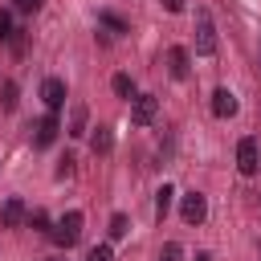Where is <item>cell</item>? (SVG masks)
<instances>
[{"label": "cell", "mask_w": 261, "mask_h": 261, "mask_svg": "<svg viewBox=\"0 0 261 261\" xmlns=\"http://www.w3.org/2000/svg\"><path fill=\"white\" fill-rule=\"evenodd\" d=\"M110 147H114V130L110 126H94L90 130V151L94 155H110Z\"/></svg>", "instance_id": "obj_10"}, {"label": "cell", "mask_w": 261, "mask_h": 261, "mask_svg": "<svg viewBox=\"0 0 261 261\" xmlns=\"http://www.w3.org/2000/svg\"><path fill=\"white\" fill-rule=\"evenodd\" d=\"M45 261H61V257H45Z\"/></svg>", "instance_id": "obj_26"}, {"label": "cell", "mask_w": 261, "mask_h": 261, "mask_svg": "<svg viewBox=\"0 0 261 261\" xmlns=\"http://www.w3.org/2000/svg\"><path fill=\"white\" fill-rule=\"evenodd\" d=\"M163 8L167 12H184V0H163Z\"/></svg>", "instance_id": "obj_24"}, {"label": "cell", "mask_w": 261, "mask_h": 261, "mask_svg": "<svg viewBox=\"0 0 261 261\" xmlns=\"http://www.w3.org/2000/svg\"><path fill=\"white\" fill-rule=\"evenodd\" d=\"M82 224H86V220H82V212H65V216L49 228V237H53L61 249H73V245L82 241Z\"/></svg>", "instance_id": "obj_1"}, {"label": "cell", "mask_w": 261, "mask_h": 261, "mask_svg": "<svg viewBox=\"0 0 261 261\" xmlns=\"http://www.w3.org/2000/svg\"><path fill=\"white\" fill-rule=\"evenodd\" d=\"M257 167H261L257 139H241V143H237V171H241V175H253Z\"/></svg>", "instance_id": "obj_5"}, {"label": "cell", "mask_w": 261, "mask_h": 261, "mask_svg": "<svg viewBox=\"0 0 261 261\" xmlns=\"http://www.w3.org/2000/svg\"><path fill=\"white\" fill-rule=\"evenodd\" d=\"M188 61H192V53H188L184 45L167 49V69H171V77H179V82H184V77L192 73V65H188Z\"/></svg>", "instance_id": "obj_8"}, {"label": "cell", "mask_w": 261, "mask_h": 261, "mask_svg": "<svg viewBox=\"0 0 261 261\" xmlns=\"http://www.w3.org/2000/svg\"><path fill=\"white\" fill-rule=\"evenodd\" d=\"M98 24H106V29H114V33H130V24H126L118 12H110V8H102V12H98Z\"/></svg>", "instance_id": "obj_13"}, {"label": "cell", "mask_w": 261, "mask_h": 261, "mask_svg": "<svg viewBox=\"0 0 261 261\" xmlns=\"http://www.w3.org/2000/svg\"><path fill=\"white\" fill-rule=\"evenodd\" d=\"M110 86H114V94H118V98H126V102L135 98V82H130V73H114V82H110Z\"/></svg>", "instance_id": "obj_15"}, {"label": "cell", "mask_w": 261, "mask_h": 261, "mask_svg": "<svg viewBox=\"0 0 261 261\" xmlns=\"http://www.w3.org/2000/svg\"><path fill=\"white\" fill-rule=\"evenodd\" d=\"M179 216H184V224H204L208 220V200L200 192H188L179 200Z\"/></svg>", "instance_id": "obj_4"}, {"label": "cell", "mask_w": 261, "mask_h": 261, "mask_svg": "<svg viewBox=\"0 0 261 261\" xmlns=\"http://www.w3.org/2000/svg\"><path fill=\"white\" fill-rule=\"evenodd\" d=\"M24 216H29V212H24V204H20L16 196H12V200H4V208H0V224H4V228H16Z\"/></svg>", "instance_id": "obj_11"}, {"label": "cell", "mask_w": 261, "mask_h": 261, "mask_svg": "<svg viewBox=\"0 0 261 261\" xmlns=\"http://www.w3.org/2000/svg\"><path fill=\"white\" fill-rule=\"evenodd\" d=\"M86 261H114V253H110L106 245H98V249H90V253H86Z\"/></svg>", "instance_id": "obj_21"}, {"label": "cell", "mask_w": 261, "mask_h": 261, "mask_svg": "<svg viewBox=\"0 0 261 261\" xmlns=\"http://www.w3.org/2000/svg\"><path fill=\"white\" fill-rule=\"evenodd\" d=\"M106 232H110V241H122V237L130 232V220H126L122 212H114V216H110V228H106Z\"/></svg>", "instance_id": "obj_16"}, {"label": "cell", "mask_w": 261, "mask_h": 261, "mask_svg": "<svg viewBox=\"0 0 261 261\" xmlns=\"http://www.w3.org/2000/svg\"><path fill=\"white\" fill-rule=\"evenodd\" d=\"M86 118H90V114H86V106L77 102V106L69 110V126H65V135H73V139H82V135H86Z\"/></svg>", "instance_id": "obj_12"}, {"label": "cell", "mask_w": 261, "mask_h": 261, "mask_svg": "<svg viewBox=\"0 0 261 261\" xmlns=\"http://www.w3.org/2000/svg\"><path fill=\"white\" fill-rule=\"evenodd\" d=\"M69 171H73V155H65V159H61V167H57V175H61V179H65V175H69Z\"/></svg>", "instance_id": "obj_23"}, {"label": "cell", "mask_w": 261, "mask_h": 261, "mask_svg": "<svg viewBox=\"0 0 261 261\" xmlns=\"http://www.w3.org/2000/svg\"><path fill=\"white\" fill-rule=\"evenodd\" d=\"M57 130H61V122H57V114H45L37 126H33V147H53V139H57Z\"/></svg>", "instance_id": "obj_7"}, {"label": "cell", "mask_w": 261, "mask_h": 261, "mask_svg": "<svg viewBox=\"0 0 261 261\" xmlns=\"http://www.w3.org/2000/svg\"><path fill=\"white\" fill-rule=\"evenodd\" d=\"M196 53H200V57H212V53H216V29H212L208 8L196 12Z\"/></svg>", "instance_id": "obj_2"}, {"label": "cell", "mask_w": 261, "mask_h": 261, "mask_svg": "<svg viewBox=\"0 0 261 261\" xmlns=\"http://www.w3.org/2000/svg\"><path fill=\"white\" fill-rule=\"evenodd\" d=\"M196 261H212V257H208V253H196Z\"/></svg>", "instance_id": "obj_25"}, {"label": "cell", "mask_w": 261, "mask_h": 261, "mask_svg": "<svg viewBox=\"0 0 261 261\" xmlns=\"http://www.w3.org/2000/svg\"><path fill=\"white\" fill-rule=\"evenodd\" d=\"M24 220H29V224H33V228H37V232H49V216H45V212H41V208H33V212H29V216H24Z\"/></svg>", "instance_id": "obj_19"}, {"label": "cell", "mask_w": 261, "mask_h": 261, "mask_svg": "<svg viewBox=\"0 0 261 261\" xmlns=\"http://www.w3.org/2000/svg\"><path fill=\"white\" fill-rule=\"evenodd\" d=\"M212 114H216V118H232V114H237V94L224 90V86L212 90Z\"/></svg>", "instance_id": "obj_9"}, {"label": "cell", "mask_w": 261, "mask_h": 261, "mask_svg": "<svg viewBox=\"0 0 261 261\" xmlns=\"http://www.w3.org/2000/svg\"><path fill=\"white\" fill-rule=\"evenodd\" d=\"M41 98H45L49 114H57V110L65 106V82H61V77H45V82H41Z\"/></svg>", "instance_id": "obj_6"}, {"label": "cell", "mask_w": 261, "mask_h": 261, "mask_svg": "<svg viewBox=\"0 0 261 261\" xmlns=\"http://www.w3.org/2000/svg\"><path fill=\"white\" fill-rule=\"evenodd\" d=\"M159 261H184V245H179V241H167V245L159 249Z\"/></svg>", "instance_id": "obj_17"}, {"label": "cell", "mask_w": 261, "mask_h": 261, "mask_svg": "<svg viewBox=\"0 0 261 261\" xmlns=\"http://www.w3.org/2000/svg\"><path fill=\"white\" fill-rule=\"evenodd\" d=\"M155 114H159V98H155V94H135V98H130V122H135V126L155 122Z\"/></svg>", "instance_id": "obj_3"}, {"label": "cell", "mask_w": 261, "mask_h": 261, "mask_svg": "<svg viewBox=\"0 0 261 261\" xmlns=\"http://www.w3.org/2000/svg\"><path fill=\"white\" fill-rule=\"evenodd\" d=\"M12 33H16V29H12V12L0 8V41H12Z\"/></svg>", "instance_id": "obj_20"}, {"label": "cell", "mask_w": 261, "mask_h": 261, "mask_svg": "<svg viewBox=\"0 0 261 261\" xmlns=\"http://www.w3.org/2000/svg\"><path fill=\"white\" fill-rule=\"evenodd\" d=\"M12 8H16V12H37L41 0H12Z\"/></svg>", "instance_id": "obj_22"}, {"label": "cell", "mask_w": 261, "mask_h": 261, "mask_svg": "<svg viewBox=\"0 0 261 261\" xmlns=\"http://www.w3.org/2000/svg\"><path fill=\"white\" fill-rule=\"evenodd\" d=\"M0 102H4V110H16V82L0 86Z\"/></svg>", "instance_id": "obj_18"}, {"label": "cell", "mask_w": 261, "mask_h": 261, "mask_svg": "<svg viewBox=\"0 0 261 261\" xmlns=\"http://www.w3.org/2000/svg\"><path fill=\"white\" fill-rule=\"evenodd\" d=\"M171 200H175V192H171V188L163 184V188L155 192V216H159V220H163V216L171 212Z\"/></svg>", "instance_id": "obj_14"}]
</instances>
